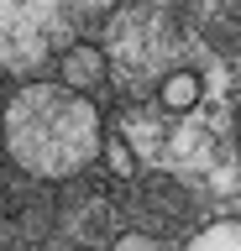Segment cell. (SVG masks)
<instances>
[{"label":"cell","mask_w":241,"mask_h":251,"mask_svg":"<svg viewBox=\"0 0 241 251\" xmlns=\"http://www.w3.org/2000/svg\"><path fill=\"white\" fill-rule=\"evenodd\" d=\"M5 147L37 178H68L100 152V115L63 84H27L5 105Z\"/></svg>","instance_id":"6da1fadb"},{"label":"cell","mask_w":241,"mask_h":251,"mask_svg":"<svg viewBox=\"0 0 241 251\" xmlns=\"http://www.w3.org/2000/svg\"><path fill=\"white\" fill-rule=\"evenodd\" d=\"M100 78H105V52L100 47H84V42H74L63 52V89H95Z\"/></svg>","instance_id":"7a4b0ae2"},{"label":"cell","mask_w":241,"mask_h":251,"mask_svg":"<svg viewBox=\"0 0 241 251\" xmlns=\"http://www.w3.org/2000/svg\"><path fill=\"white\" fill-rule=\"evenodd\" d=\"M184 251H241V220H215V225H205Z\"/></svg>","instance_id":"3957f363"},{"label":"cell","mask_w":241,"mask_h":251,"mask_svg":"<svg viewBox=\"0 0 241 251\" xmlns=\"http://www.w3.org/2000/svg\"><path fill=\"white\" fill-rule=\"evenodd\" d=\"M199 94H205L199 74H173V78H162L158 100H162L168 110H189V105H199Z\"/></svg>","instance_id":"277c9868"},{"label":"cell","mask_w":241,"mask_h":251,"mask_svg":"<svg viewBox=\"0 0 241 251\" xmlns=\"http://www.w3.org/2000/svg\"><path fill=\"white\" fill-rule=\"evenodd\" d=\"M105 157H110V168L121 173V178H126V173H136V157H131V147H126L121 136H115L110 147H105Z\"/></svg>","instance_id":"5b68a950"},{"label":"cell","mask_w":241,"mask_h":251,"mask_svg":"<svg viewBox=\"0 0 241 251\" xmlns=\"http://www.w3.org/2000/svg\"><path fill=\"white\" fill-rule=\"evenodd\" d=\"M32 5H37V0H0V31H11L21 16L32 11Z\"/></svg>","instance_id":"8992f818"},{"label":"cell","mask_w":241,"mask_h":251,"mask_svg":"<svg viewBox=\"0 0 241 251\" xmlns=\"http://www.w3.org/2000/svg\"><path fill=\"white\" fill-rule=\"evenodd\" d=\"M110 251H158V241H152V235H136V230H131V235H115V246Z\"/></svg>","instance_id":"52a82bcc"},{"label":"cell","mask_w":241,"mask_h":251,"mask_svg":"<svg viewBox=\"0 0 241 251\" xmlns=\"http://www.w3.org/2000/svg\"><path fill=\"white\" fill-rule=\"evenodd\" d=\"M236 131H241V121H236Z\"/></svg>","instance_id":"ba28073f"}]
</instances>
